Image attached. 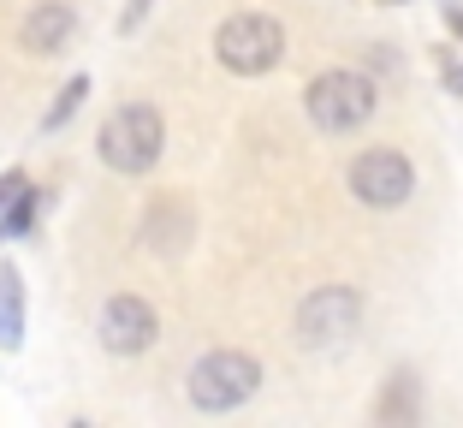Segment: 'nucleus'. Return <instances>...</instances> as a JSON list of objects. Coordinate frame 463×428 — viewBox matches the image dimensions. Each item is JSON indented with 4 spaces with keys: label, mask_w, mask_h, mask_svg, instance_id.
<instances>
[{
    "label": "nucleus",
    "mask_w": 463,
    "mask_h": 428,
    "mask_svg": "<svg viewBox=\"0 0 463 428\" xmlns=\"http://www.w3.org/2000/svg\"><path fill=\"white\" fill-rule=\"evenodd\" d=\"M161 143H166V125H161V113H155L149 101L113 108L108 119H101V131H96V155L113 166V173H125V179L149 173V166L161 161Z\"/></svg>",
    "instance_id": "obj_1"
},
{
    "label": "nucleus",
    "mask_w": 463,
    "mask_h": 428,
    "mask_svg": "<svg viewBox=\"0 0 463 428\" xmlns=\"http://www.w3.org/2000/svg\"><path fill=\"white\" fill-rule=\"evenodd\" d=\"M214 60L238 78H261L286 60V24L268 13H232L214 30Z\"/></svg>",
    "instance_id": "obj_2"
},
{
    "label": "nucleus",
    "mask_w": 463,
    "mask_h": 428,
    "mask_svg": "<svg viewBox=\"0 0 463 428\" xmlns=\"http://www.w3.org/2000/svg\"><path fill=\"white\" fill-rule=\"evenodd\" d=\"M374 101H381L374 78H363V71H351V66L321 71V78L303 90V108H309V119L321 125V131H356V125H368L374 119Z\"/></svg>",
    "instance_id": "obj_3"
},
{
    "label": "nucleus",
    "mask_w": 463,
    "mask_h": 428,
    "mask_svg": "<svg viewBox=\"0 0 463 428\" xmlns=\"http://www.w3.org/2000/svg\"><path fill=\"white\" fill-rule=\"evenodd\" d=\"M261 387V363L250 351H208L191 369V404L208 416H226L238 404H250Z\"/></svg>",
    "instance_id": "obj_4"
},
{
    "label": "nucleus",
    "mask_w": 463,
    "mask_h": 428,
    "mask_svg": "<svg viewBox=\"0 0 463 428\" xmlns=\"http://www.w3.org/2000/svg\"><path fill=\"white\" fill-rule=\"evenodd\" d=\"M363 321V298L351 286H321L303 298L298 309V346L303 351H327V346H345Z\"/></svg>",
    "instance_id": "obj_5"
},
{
    "label": "nucleus",
    "mask_w": 463,
    "mask_h": 428,
    "mask_svg": "<svg viewBox=\"0 0 463 428\" xmlns=\"http://www.w3.org/2000/svg\"><path fill=\"white\" fill-rule=\"evenodd\" d=\"M345 179H351V196L363 208H398V203H410V191H416V166H410L398 149H363Z\"/></svg>",
    "instance_id": "obj_6"
},
{
    "label": "nucleus",
    "mask_w": 463,
    "mask_h": 428,
    "mask_svg": "<svg viewBox=\"0 0 463 428\" xmlns=\"http://www.w3.org/2000/svg\"><path fill=\"white\" fill-rule=\"evenodd\" d=\"M96 333H101V346H108L113 357H137V351H149V346H155L161 321H155V304H143L137 291H119V298H108V309H101Z\"/></svg>",
    "instance_id": "obj_7"
},
{
    "label": "nucleus",
    "mask_w": 463,
    "mask_h": 428,
    "mask_svg": "<svg viewBox=\"0 0 463 428\" xmlns=\"http://www.w3.org/2000/svg\"><path fill=\"white\" fill-rule=\"evenodd\" d=\"M71 30H78V13H71L66 0H42L36 13L18 24V48L24 54H60L71 42Z\"/></svg>",
    "instance_id": "obj_8"
},
{
    "label": "nucleus",
    "mask_w": 463,
    "mask_h": 428,
    "mask_svg": "<svg viewBox=\"0 0 463 428\" xmlns=\"http://www.w3.org/2000/svg\"><path fill=\"white\" fill-rule=\"evenodd\" d=\"M143 244L155 256H178V250L191 244V208L178 203V196H155L143 208Z\"/></svg>",
    "instance_id": "obj_9"
},
{
    "label": "nucleus",
    "mask_w": 463,
    "mask_h": 428,
    "mask_svg": "<svg viewBox=\"0 0 463 428\" xmlns=\"http://www.w3.org/2000/svg\"><path fill=\"white\" fill-rule=\"evenodd\" d=\"M0 346L6 351L24 346V286L13 268H0Z\"/></svg>",
    "instance_id": "obj_10"
},
{
    "label": "nucleus",
    "mask_w": 463,
    "mask_h": 428,
    "mask_svg": "<svg viewBox=\"0 0 463 428\" xmlns=\"http://www.w3.org/2000/svg\"><path fill=\"white\" fill-rule=\"evenodd\" d=\"M416 411H422V404H416V375H392V393H386L381 399V423H416Z\"/></svg>",
    "instance_id": "obj_11"
},
{
    "label": "nucleus",
    "mask_w": 463,
    "mask_h": 428,
    "mask_svg": "<svg viewBox=\"0 0 463 428\" xmlns=\"http://www.w3.org/2000/svg\"><path fill=\"white\" fill-rule=\"evenodd\" d=\"M83 96H90V78H71L66 90H60V96H54V108L42 113V131H60V125H66L71 113H78V101H83Z\"/></svg>",
    "instance_id": "obj_12"
},
{
    "label": "nucleus",
    "mask_w": 463,
    "mask_h": 428,
    "mask_svg": "<svg viewBox=\"0 0 463 428\" xmlns=\"http://www.w3.org/2000/svg\"><path fill=\"white\" fill-rule=\"evenodd\" d=\"M36 203H42V191H30V185H24V191H18V203L0 214V233H6V238H24L30 226H36Z\"/></svg>",
    "instance_id": "obj_13"
},
{
    "label": "nucleus",
    "mask_w": 463,
    "mask_h": 428,
    "mask_svg": "<svg viewBox=\"0 0 463 428\" xmlns=\"http://www.w3.org/2000/svg\"><path fill=\"white\" fill-rule=\"evenodd\" d=\"M24 185H30V179H24V173H18V166H13V173H6V179H0V214H6V208L18 203V191H24Z\"/></svg>",
    "instance_id": "obj_14"
},
{
    "label": "nucleus",
    "mask_w": 463,
    "mask_h": 428,
    "mask_svg": "<svg viewBox=\"0 0 463 428\" xmlns=\"http://www.w3.org/2000/svg\"><path fill=\"white\" fill-rule=\"evenodd\" d=\"M149 6H155V0H131V6L119 13V36H131V30L143 24V18H149Z\"/></svg>",
    "instance_id": "obj_15"
},
{
    "label": "nucleus",
    "mask_w": 463,
    "mask_h": 428,
    "mask_svg": "<svg viewBox=\"0 0 463 428\" xmlns=\"http://www.w3.org/2000/svg\"><path fill=\"white\" fill-rule=\"evenodd\" d=\"M446 90H451V96H463V66H451V71H446Z\"/></svg>",
    "instance_id": "obj_16"
},
{
    "label": "nucleus",
    "mask_w": 463,
    "mask_h": 428,
    "mask_svg": "<svg viewBox=\"0 0 463 428\" xmlns=\"http://www.w3.org/2000/svg\"><path fill=\"white\" fill-rule=\"evenodd\" d=\"M446 24L458 30V42H463V13H458V6H451V13H446Z\"/></svg>",
    "instance_id": "obj_17"
},
{
    "label": "nucleus",
    "mask_w": 463,
    "mask_h": 428,
    "mask_svg": "<svg viewBox=\"0 0 463 428\" xmlns=\"http://www.w3.org/2000/svg\"><path fill=\"white\" fill-rule=\"evenodd\" d=\"M381 6H404V0H381Z\"/></svg>",
    "instance_id": "obj_18"
}]
</instances>
